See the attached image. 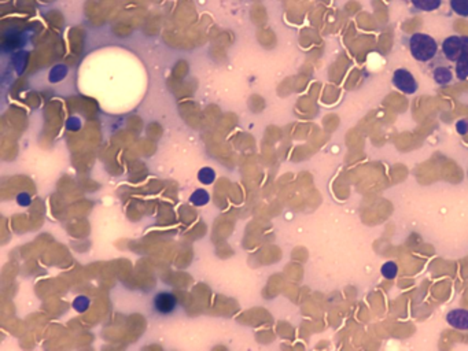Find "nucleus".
<instances>
[{
    "label": "nucleus",
    "mask_w": 468,
    "mask_h": 351,
    "mask_svg": "<svg viewBox=\"0 0 468 351\" xmlns=\"http://www.w3.org/2000/svg\"><path fill=\"white\" fill-rule=\"evenodd\" d=\"M452 73H450V70L449 69H445V67H438V69H435L434 70V79L435 81L438 82V84H441V85H445V84H449L450 81H452Z\"/></svg>",
    "instance_id": "obj_6"
},
{
    "label": "nucleus",
    "mask_w": 468,
    "mask_h": 351,
    "mask_svg": "<svg viewBox=\"0 0 468 351\" xmlns=\"http://www.w3.org/2000/svg\"><path fill=\"white\" fill-rule=\"evenodd\" d=\"M409 50L415 59L420 62H428L434 58L438 51V46L431 36L423 33L413 34L409 40Z\"/></svg>",
    "instance_id": "obj_1"
},
{
    "label": "nucleus",
    "mask_w": 468,
    "mask_h": 351,
    "mask_svg": "<svg viewBox=\"0 0 468 351\" xmlns=\"http://www.w3.org/2000/svg\"><path fill=\"white\" fill-rule=\"evenodd\" d=\"M442 50L449 60L457 62L463 51V37H449L443 41Z\"/></svg>",
    "instance_id": "obj_3"
},
{
    "label": "nucleus",
    "mask_w": 468,
    "mask_h": 351,
    "mask_svg": "<svg viewBox=\"0 0 468 351\" xmlns=\"http://www.w3.org/2000/svg\"><path fill=\"white\" fill-rule=\"evenodd\" d=\"M381 272L385 278L393 280V278L397 276V273H398V266L395 265V262H390V261H388L386 264H383Z\"/></svg>",
    "instance_id": "obj_7"
},
{
    "label": "nucleus",
    "mask_w": 468,
    "mask_h": 351,
    "mask_svg": "<svg viewBox=\"0 0 468 351\" xmlns=\"http://www.w3.org/2000/svg\"><path fill=\"white\" fill-rule=\"evenodd\" d=\"M456 129L460 135H466L468 133V118H463L460 121L456 122Z\"/></svg>",
    "instance_id": "obj_8"
},
{
    "label": "nucleus",
    "mask_w": 468,
    "mask_h": 351,
    "mask_svg": "<svg viewBox=\"0 0 468 351\" xmlns=\"http://www.w3.org/2000/svg\"><path fill=\"white\" fill-rule=\"evenodd\" d=\"M393 84L397 89L404 93H415L417 91V82L415 77L405 69H398L393 74Z\"/></svg>",
    "instance_id": "obj_2"
},
{
    "label": "nucleus",
    "mask_w": 468,
    "mask_h": 351,
    "mask_svg": "<svg viewBox=\"0 0 468 351\" xmlns=\"http://www.w3.org/2000/svg\"><path fill=\"white\" fill-rule=\"evenodd\" d=\"M456 74L460 80L468 77V37H463V51L460 58L457 59Z\"/></svg>",
    "instance_id": "obj_5"
},
{
    "label": "nucleus",
    "mask_w": 468,
    "mask_h": 351,
    "mask_svg": "<svg viewBox=\"0 0 468 351\" xmlns=\"http://www.w3.org/2000/svg\"><path fill=\"white\" fill-rule=\"evenodd\" d=\"M448 324L459 329V331H467L468 329V310L466 309H455L452 312L448 313L446 316Z\"/></svg>",
    "instance_id": "obj_4"
}]
</instances>
